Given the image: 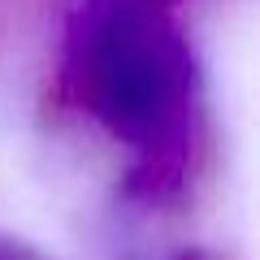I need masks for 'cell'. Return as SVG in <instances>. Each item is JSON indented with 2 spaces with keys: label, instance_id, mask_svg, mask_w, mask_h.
Returning a JSON list of instances; mask_svg holds the SVG:
<instances>
[{
  "label": "cell",
  "instance_id": "4",
  "mask_svg": "<svg viewBox=\"0 0 260 260\" xmlns=\"http://www.w3.org/2000/svg\"><path fill=\"white\" fill-rule=\"evenodd\" d=\"M152 5H160V9H169V5H174V0H152Z\"/></svg>",
  "mask_w": 260,
  "mask_h": 260
},
{
  "label": "cell",
  "instance_id": "2",
  "mask_svg": "<svg viewBox=\"0 0 260 260\" xmlns=\"http://www.w3.org/2000/svg\"><path fill=\"white\" fill-rule=\"evenodd\" d=\"M0 260H39L26 243H13V239H0Z\"/></svg>",
  "mask_w": 260,
  "mask_h": 260
},
{
  "label": "cell",
  "instance_id": "1",
  "mask_svg": "<svg viewBox=\"0 0 260 260\" xmlns=\"http://www.w3.org/2000/svg\"><path fill=\"white\" fill-rule=\"evenodd\" d=\"M65 87L135 152V191L169 200L195 148V61L152 0H91L70 35Z\"/></svg>",
  "mask_w": 260,
  "mask_h": 260
},
{
  "label": "cell",
  "instance_id": "3",
  "mask_svg": "<svg viewBox=\"0 0 260 260\" xmlns=\"http://www.w3.org/2000/svg\"><path fill=\"white\" fill-rule=\"evenodd\" d=\"M174 260H204V256H191V251H186V256H174Z\"/></svg>",
  "mask_w": 260,
  "mask_h": 260
}]
</instances>
